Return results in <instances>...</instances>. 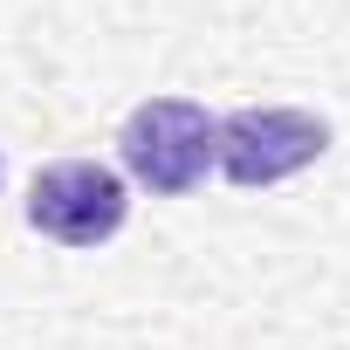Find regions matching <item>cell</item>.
<instances>
[{
	"instance_id": "6da1fadb",
	"label": "cell",
	"mask_w": 350,
	"mask_h": 350,
	"mask_svg": "<svg viewBox=\"0 0 350 350\" xmlns=\"http://www.w3.org/2000/svg\"><path fill=\"white\" fill-rule=\"evenodd\" d=\"M213 110L193 103V96H151L124 117L117 131V151H124V172L158 193V200H179L193 193L206 172H213Z\"/></svg>"
},
{
	"instance_id": "7a4b0ae2",
	"label": "cell",
	"mask_w": 350,
	"mask_h": 350,
	"mask_svg": "<svg viewBox=\"0 0 350 350\" xmlns=\"http://www.w3.org/2000/svg\"><path fill=\"white\" fill-rule=\"evenodd\" d=\"M323 151H329V124L316 110L247 103V110H227L213 124V172H227L241 193H261V186L295 179V172L316 165Z\"/></svg>"
},
{
	"instance_id": "3957f363",
	"label": "cell",
	"mask_w": 350,
	"mask_h": 350,
	"mask_svg": "<svg viewBox=\"0 0 350 350\" xmlns=\"http://www.w3.org/2000/svg\"><path fill=\"white\" fill-rule=\"evenodd\" d=\"M131 213V193H124V172L96 165V158H55L35 172V186H28V227L55 247H103Z\"/></svg>"
}]
</instances>
